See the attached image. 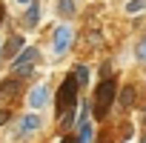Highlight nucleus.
<instances>
[{"mask_svg":"<svg viewBox=\"0 0 146 143\" xmlns=\"http://www.w3.org/2000/svg\"><path fill=\"white\" fill-rule=\"evenodd\" d=\"M100 43H103V34H100L98 29H89V32H86V46H89V49H98Z\"/></svg>","mask_w":146,"mask_h":143,"instance_id":"15","label":"nucleus"},{"mask_svg":"<svg viewBox=\"0 0 146 143\" xmlns=\"http://www.w3.org/2000/svg\"><path fill=\"white\" fill-rule=\"evenodd\" d=\"M23 46H26V37H23V34H9V37H3L0 60H6V63H9V60H12V57H15V54H17Z\"/></svg>","mask_w":146,"mask_h":143,"instance_id":"9","label":"nucleus"},{"mask_svg":"<svg viewBox=\"0 0 146 143\" xmlns=\"http://www.w3.org/2000/svg\"><path fill=\"white\" fill-rule=\"evenodd\" d=\"M95 143H100V140H98V137H95Z\"/></svg>","mask_w":146,"mask_h":143,"instance_id":"24","label":"nucleus"},{"mask_svg":"<svg viewBox=\"0 0 146 143\" xmlns=\"http://www.w3.org/2000/svg\"><path fill=\"white\" fill-rule=\"evenodd\" d=\"M60 143H78V134L75 132H63V140Z\"/></svg>","mask_w":146,"mask_h":143,"instance_id":"19","label":"nucleus"},{"mask_svg":"<svg viewBox=\"0 0 146 143\" xmlns=\"http://www.w3.org/2000/svg\"><path fill=\"white\" fill-rule=\"evenodd\" d=\"M132 137V126L126 123V126H120V140H129Z\"/></svg>","mask_w":146,"mask_h":143,"instance_id":"20","label":"nucleus"},{"mask_svg":"<svg viewBox=\"0 0 146 143\" xmlns=\"http://www.w3.org/2000/svg\"><path fill=\"white\" fill-rule=\"evenodd\" d=\"M95 123L86 117V120H80L78 126H75V134H78V143H95Z\"/></svg>","mask_w":146,"mask_h":143,"instance_id":"11","label":"nucleus"},{"mask_svg":"<svg viewBox=\"0 0 146 143\" xmlns=\"http://www.w3.org/2000/svg\"><path fill=\"white\" fill-rule=\"evenodd\" d=\"M103 77H112V60H103L100 63V80Z\"/></svg>","mask_w":146,"mask_h":143,"instance_id":"17","label":"nucleus"},{"mask_svg":"<svg viewBox=\"0 0 146 143\" xmlns=\"http://www.w3.org/2000/svg\"><path fill=\"white\" fill-rule=\"evenodd\" d=\"M9 120H12V109L6 106V109H0V126H6Z\"/></svg>","mask_w":146,"mask_h":143,"instance_id":"18","label":"nucleus"},{"mask_svg":"<svg viewBox=\"0 0 146 143\" xmlns=\"http://www.w3.org/2000/svg\"><path fill=\"white\" fill-rule=\"evenodd\" d=\"M143 123H146V109H143Z\"/></svg>","mask_w":146,"mask_h":143,"instance_id":"23","label":"nucleus"},{"mask_svg":"<svg viewBox=\"0 0 146 143\" xmlns=\"http://www.w3.org/2000/svg\"><path fill=\"white\" fill-rule=\"evenodd\" d=\"M72 75L78 77L80 86H89V66L86 63H75V66H72Z\"/></svg>","mask_w":146,"mask_h":143,"instance_id":"13","label":"nucleus"},{"mask_svg":"<svg viewBox=\"0 0 146 143\" xmlns=\"http://www.w3.org/2000/svg\"><path fill=\"white\" fill-rule=\"evenodd\" d=\"M3 20H6V6L0 3V23H3Z\"/></svg>","mask_w":146,"mask_h":143,"instance_id":"21","label":"nucleus"},{"mask_svg":"<svg viewBox=\"0 0 146 143\" xmlns=\"http://www.w3.org/2000/svg\"><path fill=\"white\" fill-rule=\"evenodd\" d=\"M135 60H137V63H146V34L135 43Z\"/></svg>","mask_w":146,"mask_h":143,"instance_id":"16","label":"nucleus"},{"mask_svg":"<svg viewBox=\"0 0 146 143\" xmlns=\"http://www.w3.org/2000/svg\"><path fill=\"white\" fill-rule=\"evenodd\" d=\"M40 129H43V120H40V115H37V112H26L23 117H17L12 140H17V143H23V140H32V137L40 132Z\"/></svg>","mask_w":146,"mask_h":143,"instance_id":"4","label":"nucleus"},{"mask_svg":"<svg viewBox=\"0 0 146 143\" xmlns=\"http://www.w3.org/2000/svg\"><path fill=\"white\" fill-rule=\"evenodd\" d=\"M80 83H78V77L69 75L63 77V83L57 86V95H54V117H60L66 109H72V106H78V100H80Z\"/></svg>","mask_w":146,"mask_h":143,"instance_id":"3","label":"nucleus"},{"mask_svg":"<svg viewBox=\"0 0 146 143\" xmlns=\"http://www.w3.org/2000/svg\"><path fill=\"white\" fill-rule=\"evenodd\" d=\"M15 3H20V6H29V3H32V0H15Z\"/></svg>","mask_w":146,"mask_h":143,"instance_id":"22","label":"nucleus"},{"mask_svg":"<svg viewBox=\"0 0 146 143\" xmlns=\"http://www.w3.org/2000/svg\"><path fill=\"white\" fill-rule=\"evenodd\" d=\"M115 103H117V109H120V112H132V109H135V103H137V86H135V83H123V86L117 89Z\"/></svg>","mask_w":146,"mask_h":143,"instance_id":"7","label":"nucleus"},{"mask_svg":"<svg viewBox=\"0 0 146 143\" xmlns=\"http://www.w3.org/2000/svg\"><path fill=\"white\" fill-rule=\"evenodd\" d=\"M20 26L29 29V32L40 26V0H32V3L26 6V12H23V17H20Z\"/></svg>","mask_w":146,"mask_h":143,"instance_id":"10","label":"nucleus"},{"mask_svg":"<svg viewBox=\"0 0 146 143\" xmlns=\"http://www.w3.org/2000/svg\"><path fill=\"white\" fill-rule=\"evenodd\" d=\"M40 63V49L37 46H23L12 60H9V75L20 77V80H29L35 75V69Z\"/></svg>","mask_w":146,"mask_h":143,"instance_id":"2","label":"nucleus"},{"mask_svg":"<svg viewBox=\"0 0 146 143\" xmlns=\"http://www.w3.org/2000/svg\"><path fill=\"white\" fill-rule=\"evenodd\" d=\"M123 12H126L129 17H135V15L146 12V0H126V3H123Z\"/></svg>","mask_w":146,"mask_h":143,"instance_id":"14","label":"nucleus"},{"mask_svg":"<svg viewBox=\"0 0 146 143\" xmlns=\"http://www.w3.org/2000/svg\"><path fill=\"white\" fill-rule=\"evenodd\" d=\"M26 103H29L32 112L43 109V106L49 103V86H46V83H35V86L29 89V95H26Z\"/></svg>","mask_w":146,"mask_h":143,"instance_id":"8","label":"nucleus"},{"mask_svg":"<svg viewBox=\"0 0 146 143\" xmlns=\"http://www.w3.org/2000/svg\"><path fill=\"white\" fill-rule=\"evenodd\" d=\"M49 40H52V54H54V57H63V54L72 49V43H75V29H72L69 20H66V23H60V26L52 29Z\"/></svg>","mask_w":146,"mask_h":143,"instance_id":"5","label":"nucleus"},{"mask_svg":"<svg viewBox=\"0 0 146 143\" xmlns=\"http://www.w3.org/2000/svg\"><path fill=\"white\" fill-rule=\"evenodd\" d=\"M20 95H23V80L20 77L9 75L6 80H0V109L12 106V100H17Z\"/></svg>","mask_w":146,"mask_h":143,"instance_id":"6","label":"nucleus"},{"mask_svg":"<svg viewBox=\"0 0 146 143\" xmlns=\"http://www.w3.org/2000/svg\"><path fill=\"white\" fill-rule=\"evenodd\" d=\"M57 15H60L63 20L78 17V0H57Z\"/></svg>","mask_w":146,"mask_h":143,"instance_id":"12","label":"nucleus"},{"mask_svg":"<svg viewBox=\"0 0 146 143\" xmlns=\"http://www.w3.org/2000/svg\"><path fill=\"white\" fill-rule=\"evenodd\" d=\"M115 97H117V77H103L92 95V115L95 120H106L109 112L115 109Z\"/></svg>","mask_w":146,"mask_h":143,"instance_id":"1","label":"nucleus"},{"mask_svg":"<svg viewBox=\"0 0 146 143\" xmlns=\"http://www.w3.org/2000/svg\"><path fill=\"white\" fill-rule=\"evenodd\" d=\"M78 3H80V0H78Z\"/></svg>","mask_w":146,"mask_h":143,"instance_id":"25","label":"nucleus"}]
</instances>
